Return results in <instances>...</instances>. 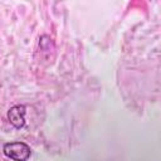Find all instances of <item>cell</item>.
Instances as JSON below:
<instances>
[{
    "label": "cell",
    "mask_w": 161,
    "mask_h": 161,
    "mask_svg": "<svg viewBox=\"0 0 161 161\" xmlns=\"http://www.w3.org/2000/svg\"><path fill=\"white\" fill-rule=\"evenodd\" d=\"M4 155L13 161H28L31 156V148L29 145L21 141L6 142L3 146Z\"/></svg>",
    "instance_id": "cell-1"
},
{
    "label": "cell",
    "mask_w": 161,
    "mask_h": 161,
    "mask_svg": "<svg viewBox=\"0 0 161 161\" xmlns=\"http://www.w3.org/2000/svg\"><path fill=\"white\" fill-rule=\"evenodd\" d=\"M36 54H40L39 55L40 63H43V64L53 63V60L55 58V44L49 35L44 34V35L39 36L38 47H36Z\"/></svg>",
    "instance_id": "cell-2"
},
{
    "label": "cell",
    "mask_w": 161,
    "mask_h": 161,
    "mask_svg": "<svg viewBox=\"0 0 161 161\" xmlns=\"http://www.w3.org/2000/svg\"><path fill=\"white\" fill-rule=\"evenodd\" d=\"M25 113H26V107L24 104H15L9 108L8 111V121L10 125L18 130L23 128L25 126Z\"/></svg>",
    "instance_id": "cell-3"
}]
</instances>
